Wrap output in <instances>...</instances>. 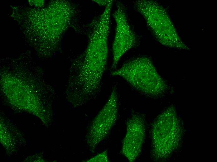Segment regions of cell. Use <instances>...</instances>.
I'll return each instance as SVG.
<instances>
[{"label": "cell", "instance_id": "8992f818", "mask_svg": "<svg viewBox=\"0 0 217 162\" xmlns=\"http://www.w3.org/2000/svg\"><path fill=\"white\" fill-rule=\"evenodd\" d=\"M145 126L144 118L139 114H133L127 123L121 151L130 162L134 161L141 154L145 136Z\"/></svg>", "mask_w": 217, "mask_h": 162}, {"label": "cell", "instance_id": "5b68a950", "mask_svg": "<svg viewBox=\"0 0 217 162\" xmlns=\"http://www.w3.org/2000/svg\"><path fill=\"white\" fill-rule=\"evenodd\" d=\"M125 9L123 4L118 2L113 15L116 23L112 46L113 62L112 68L113 69H116L123 55L136 44V37L128 22Z\"/></svg>", "mask_w": 217, "mask_h": 162}, {"label": "cell", "instance_id": "277c9868", "mask_svg": "<svg viewBox=\"0 0 217 162\" xmlns=\"http://www.w3.org/2000/svg\"><path fill=\"white\" fill-rule=\"evenodd\" d=\"M134 5L159 41L164 45H170V24L162 7L155 1L145 0L136 1Z\"/></svg>", "mask_w": 217, "mask_h": 162}, {"label": "cell", "instance_id": "7a4b0ae2", "mask_svg": "<svg viewBox=\"0 0 217 162\" xmlns=\"http://www.w3.org/2000/svg\"><path fill=\"white\" fill-rule=\"evenodd\" d=\"M175 109L164 111L156 118L152 130V154L157 160L166 158L179 142L181 133Z\"/></svg>", "mask_w": 217, "mask_h": 162}, {"label": "cell", "instance_id": "6da1fadb", "mask_svg": "<svg viewBox=\"0 0 217 162\" xmlns=\"http://www.w3.org/2000/svg\"><path fill=\"white\" fill-rule=\"evenodd\" d=\"M111 74L122 77L134 88L148 96H160L168 89L166 83L146 56L130 60L113 71Z\"/></svg>", "mask_w": 217, "mask_h": 162}, {"label": "cell", "instance_id": "3957f363", "mask_svg": "<svg viewBox=\"0 0 217 162\" xmlns=\"http://www.w3.org/2000/svg\"><path fill=\"white\" fill-rule=\"evenodd\" d=\"M118 95L116 88H113L107 102L93 120L86 136L90 151L93 153L97 146L109 133L117 118Z\"/></svg>", "mask_w": 217, "mask_h": 162}, {"label": "cell", "instance_id": "52a82bcc", "mask_svg": "<svg viewBox=\"0 0 217 162\" xmlns=\"http://www.w3.org/2000/svg\"><path fill=\"white\" fill-rule=\"evenodd\" d=\"M109 161L107 150H105L93 157L86 160V162H95Z\"/></svg>", "mask_w": 217, "mask_h": 162}, {"label": "cell", "instance_id": "ba28073f", "mask_svg": "<svg viewBox=\"0 0 217 162\" xmlns=\"http://www.w3.org/2000/svg\"><path fill=\"white\" fill-rule=\"evenodd\" d=\"M94 2H96L100 6H106L110 1V0H93Z\"/></svg>", "mask_w": 217, "mask_h": 162}]
</instances>
